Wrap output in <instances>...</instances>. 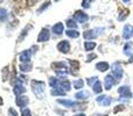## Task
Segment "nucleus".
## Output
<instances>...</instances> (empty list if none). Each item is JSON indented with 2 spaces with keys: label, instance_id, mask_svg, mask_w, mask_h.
Listing matches in <instances>:
<instances>
[{
  "label": "nucleus",
  "instance_id": "obj_31",
  "mask_svg": "<svg viewBox=\"0 0 133 116\" xmlns=\"http://www.w3.org/2000/svg\"><path fill=\"white\" fill-rule=\"evenodd\" d=\"M22 116H31V114H30V110L28 109V108L23 109V110H22Z\"/></svg>",
  "mask_w": 133,
  "mask_h": 116
},
{
  "label": "nucleus",
  "instance_id": "obj_25",
  "mask_svg": "<svg viewBox=\"0 0 133 116\" xmlns=\"http://www.w3.org/2000/svg\"><path fill=\"white\" fill-rule=\"evenodd\" d=\"M96 46L95 42H85V49L86 51H91Z\"/></svg>",
  "mask_w": 133,
  "mask_h": 116
},
{
  "label": "nucleus",
  "instance_id": "obj_18",
  "mask_svg": "<svg viewBox=\"0 0 133 116\" xmlns=\"http://www.w3.org/2000/svg\"><path fill=\"white\" fill-rule=\"evenodd\" d=\"M66 35H67L68 37H72V38H78L79 36H80V33H79L78 30H75V29H68L67 32H66Z\"/></svg>",
  "mask_w": 133,
  "mask_h": 116
},
{
  "label": "nucleus",
  "instance_id": "obj_34",
  "mask_svg": "<svg viewBox=\"0 0 133 116\" xmlns=\"http://www.w3.org/2000/svg\"><path fill=\"white\" fill-rule=\"evenodd\" d=\"M89 5H90V1H86V0L85 1H82V6L85 7V8H88Z\"/></svg>",
  "mask_w": 133,
  "mask_h": 116
},
{
  "label": "nucleus",
  "instance_id": "obj_5",
  "mask_svg": "<svg viewBox=\"0 0 133 116\" xmlns=\"http://www.w3.org/2000/svg\"><path fill=\"white\" fill-rule=\"evenodd\" d=\"M74 19L76 20L78 22H80V23H83V22H86V21H88V19H89V16L86 14L85 12H81V11H78V12H75V14H74Z\"/></svg>",
  "mask_w": 133,
  "mask_h": 116
},
{
  "label": "nucleus",
  "instance_id": "obj_23",
  "mask_svg": "<svg viewBox=\"0 0 133 116\" xmlns=\"http://www.w3.org/2000/svg\"><path fill=\"white\" fill-rule=\"evenodd\" d=\"M83 80L82 79H79V80H74L73 81V86H74V88H76V89H81L83 87Z\"/></svg>",
  "mask_w": 133,
  "mask_h": 116
},
{
  "label": "nucleus",
  "instance_id": "obj_22",
  "mask_svg": "<svg viewBox=\"0 0 133 116\" xmlns=\"http://www.w3.org/2000/svg\"><path fill=\"white\" fill-rule=\"evenodd\" d=\"M93 91L95 93H101L102 92V84L99 80H97L95 84L93 85Z\"/></svg>",
  "mask_w": 133,
  "mask_h": 116
},
{
  "label": "nucleus",
  "instance_id": "obj_27",
  "mask_svg": "<svg viewBox=\"0 0 133 116\" xmlns=\"http://www.w3.org/2000/svg\"><path fill=\"white\" fill-rule=\"evenodd\" d=\"M71 68L74 71H78L79 68H80V63L78 60H71Z\"/></svg>",
  "mask_w": 133,
  "mask_h": 116
},
{
  "label": "nucleus",
  "instance_id": "obj_19",
  "mask_svg": "<svg viewBox=\"0 0 133 116\" xmlns=\"http://www.w3.org/2000/svg\"><path fill=\"white\" fill-rule=\"evenodd\" d=\"M58 103H61V105L66 106V107H72V106H79V103H76V102L70 101V100H61V99L58 100Z\"/></svg>",
  "mask_w": 133,
  "mask_h": 116
},
{
  "label": "nucleus",
  "instance_id": "obj_10",
  "mask_svg": "<svg viewBox=\"0 0 133 116\" xmlns=\"http://www.w3.org/2000/svg\"><path fill=\"white\" fill-rule=\"evenodd\" d=\"M96 101L98 102L99 105H102V106H104V107H108V106L111 103V97L110 96H107V95H101V96H98L96 99Z\"/></svg>",
  "mask_w": 133,
  "mask_h": 116
},
{
  "label": "nucleus",
  "instance_id": "obj_35",
  "mask_svg": "<svg viewBox=\"0 0 133 116\" xmlns=\"http://www.w3.org/2000/svg\"><path fill=\"white\" fill-rule=\"evenodd\" d=\"M74 116H86L85 114H76V115H74Z\"/></svg>",
  "mask_w": 133,
  "mask_h": 116
},
{
  "label": "nucleus",
  "instance_id": "obj_8",
  "mask_svg": "<svg viewBox=\"0 0 133 116\" xmlns=\"http://www.w3.org/2000/svg\"><path fill=\"white\" fill-rule=\"evenodd\" d=\"M132 36H133V27L131 25H126L124 27V29H123V37L125 40H130Z\"/></svg>",
  "mask_w": 133,
  "mask_h": 116
},
{
  "label": "nucleus",
  "instance_id": "obj_21",
  "mask_svg": "<svg viewBox=\"0 0 133 116\" xmlns=\"http://www.w3.org/2000/svg\"><path fill=\"white\" fill-rule=\"evenodd\" d=\"M129 9H122L121 12H119V15H118V20L119 21H124L125 19L127 17V15H129Z\"/></svg>",
  "mask_w": 133,
  "mask_h": 116
},
{
  "label": "nucleus",
  "instance_id": "obj_33",
  "mask_svg": "<svg viewBox=\"0 0 133 116\" xmlns=\"http://www.w3.org/2000/svg\"><path fill=\"white\" fill-rule=\"evenodd\" d=\"M8 113L11 114V116H17V113L15 112L13 108H9V109H8Z\"/></svg>",
  "mask_w": 133,
  "mask_h": 116
},
{
  "label": "nucleus",
  "instance_id": "obj_11",
  "mask_svg": "<svg viewBox=\"0 0 133 116\" xmlns=\"http://www.w3.org/2000/svg\"><path fill=\"white\" fill-rule=\"evenodd\" d=\"M30 58H31V51L30 50H24L23 52H21L20 55V60L22 63H29Z\"/></svg>",
  "mask_w": 133,
  "mask_h": 116
},
{
  "label": "nucleus",
  "instance_id": "obj_13",
  "mask_svg": "<svg viewBox=\"0 0 133 116\" xmlns=\"http://www.w3.org/2000/svg\"><path fill=\"white\" fill-rule=\"evenodd\" d=\"M52 32L55 33L56 35H60V34H63V33H64V25H63L61 22L56 23V25L52 27Z\"/></svg>",
  "mask_w": 133,
  "mask_h": 116
},
{
  "label": "nucleus",
  "instance_id": "obj_2",
  "mask_svg": "<svg viewBox=\"0 0 133 116\" xmlns=\"http://www.w3.org/2000/svg\"><path fill=\"white\" fill-rule=\"evenodd\" d=\"M31 86H32V91L36 95L41 96L43 92H44V87H45V84L43 81H38V80H34L31 82Z\"/></svg>",
  "mask_w": 133,
  "mask_h": 116
},
{
  "label": "nucleus",
  "instance_id": "obj_12",
  "mask_svg": "<svg viewBox=\"0 0 133 116\" xmlns=\"http://www.w3.org/2000/svg\"><path fill=\"white\" fill-rule=\"evenodd\" d=\"M24 91H25V88H24L23 85H22V82L20 80H17L16 84H15V86H14L13 92H14L16 95H20V94H22V93H24Z\"/></svg>",
  "mask_w": 133,
  "mask_h": 116
},
{
  "label": "nucleus",
  "instance_id": "obj_17",
  "mask_svg": "<svg viewBox=\"0 0 133 116\" xmlns=\"http://www.w3.org/2000/svg\"><path fill=\"white\" fill-rule=\"evenodd\" d=\"M60 87H61V88H64V91H65V92H68L71 89V82H70V80L64 79L63 81H60Z\"/></svg>",
  "mask_w": 133,
  "mask_h": 116
},
{
  "label": "nucleus",
  "instance_id": "obj_32",
  "mask_svg": "<svg viewBox=\"0 0 133 116\" xmlns=\"http://www.w3.org/2000/svg\"><path fill=\"white\" fill-rule=\"evenodd\" d=\"M97 56L95 53H91V55H88V57H87V62H91V59H95Z\"/></svg>",
  "mask_w": 133,
  "mask_h": 116
},
{
  "label": "nucleus",
  "instance_id": "obj_6",
  "mask_svg": "<svg viewBox=\"0 0 133 116\" xmlns=\"http://www.w3.org/2000/svg\"><path fill=\"white\" fill-rule=\"evenodd\" d=\"M49 38H50V32H49L46 28H44V29L41 30L39 35H38L37 42H46Z\"/></svg>",
  "mask_w": 133,
  "mask_h": 116
},
{
  "label": "nucleus",
  "instance_id": "obj_3",
  "mask_svg": "<svg viewBox=\"0 0 133 116\" xmlns=\"http://www.w3.org/2000/svg\"><path fill=\"white\" fill-rule=\"evenodd\" d=\"M118 93L122 99H131L132 97V93L130 91L129 86H121L118 88Z\"/></svg>",
  "mask_w": 133,
  "mask_h": 116
},
{
  "label": "nucleus",
  "instance_id": "obj_24",
  "mask_svg": "<svg viewBox=\"0 0 133 116\" xmlns=\"http://www.w3.org/2000/svg\"><path fill=\"white\" fill-rule=\"evenodd\" d=\"M8 16V12L5 8H0V21H5Z\"/></svg>",
  "mask_w": 133,
  "mask_h": 116
},
{
  "label": "nucleus",
  "instance_id": "obj_26",
  "mask_svg": "<svg viewBox=\"0 0 133 116\" xmlns=\"http://www.w3.org/2000/svg\"><path fill=\"white\" fill-rule=\"evenodd\" d=\"M31 68H32V66H31V64H30V63H22L21 65H20V69H21L23 72L30 71V70H31Z\"/></svg>",
  "mask_w": 133,
  "mask_h": 116
},
{
  "label": "nucleus",
  "instance_id": "obj_1",
  "mask_svg": "<svg viewBox=\"0 0 133 116\" xmlns=\"http://www.w3.org/2000/svg\"><path fill=\"white\" fill-rule=\"evenodd\" d=\"M112 69V77H114L116 80H121L123 78V68L121 66L119 63H115L114 65L111 66Z\"/></svg>",
  "mask_w": 133,
  "mask_h": 116
},
{
  "label": "nucleus",
  "instance_id": "obj_16",
  "mask_svg": "<svg viewBox=\"0 0 133 116\" xmlns=\"http://www.w3.org/2000/svg\"><path fill=\"white\" fill-rule=\"evenodd\" d=\"M89 96H90V94H89V92H87V91H81V92H78L75 94V97L79 100H86V99H88Z\"/></svg>",
  "mask_w": 133,
  "mask_h": 116
},
{
  "label": "nucleus",
  "instance_id": "obj_30",
  "mask_svg": "<svg viewBox=\"0 0 133 116\" xmlns=\"http://www.w3.org/2000/svg\"><path fill=\"white\" fill-rule=\"evenodd\" d=\"M96 81H97V77H93V78H89L88 79V84L90 85V86H93Z\"/></svg>",
  "mask_w": 133,
  "mask_h": 116
},
{
  "label": "nucleus",
  "instance_id": "obj_9",
  "mask_svg": "<svg viewBox=\"0 0 133 116\" xmlns=\"http://www.w3.org/2000/svg\"><path fill=\"white\" fill-rule=\"evenodd\" d=\"M57 48L59 51H61V52L67 53L68 51H70L71 45H70V42H68V41H61V42H59V44L57 45Z\"/></svg>",
  "mask_w": 133,
  "mask_h": 116
},
{
  "label": "nucleus",
  "instance_id": "obj_4",
  "mask_svg": "<svg viewBox=\"0 0 133 116\" xmlns=\"http://www.w3.org/2000/svg\"><path fill=\"white\" fill-rule=\"evenodd\" d=\"M101 30H103V29H99V28H97V29L87 30V32L83 33V37L87 38V40H93V38H96L97 36H98V33H97V32H101Z\"/></svg>",
  "mask_w": 133,
  "mask_h": 116
},
{
  "label": "nucleus",
  "instance_id": "obj_15",
  "mask_svg": "<svg viewBox=\"0 0 133 116\" xmlns=\"http://www.w3.org/2000/svg\"><path fill=\"white\" fill-rule=\"evenodd\" d=\"M96 69L101 72H105L107 70H109V64L107 62H99L96 64Z\"/></svg>",
  "mask_w": 133,
  "mask_h": 116
},
{
  "label": "nucleus",
  "instance_id": "obj_20",
  "mask_svg": "<svg viewBox=\"0 0 133 116\" xmlns=\"http://www.w3.org/2000/svg\"><path fill=\"white\" fill-rule=\"evenodd\" d=\"M51 94L52 95H65L66 92L64 91L61 87H55V88H52V91H51Z\"/></svg>",
  "mask_w": 133,
  "mask_h": 116
},
{
  "label": "nucleus",
  "instance_id": "obj_7",
  "mask_svg": "<svg viewBox=\"0 0 133 116\" xmlns=\"http://www.w3.org/2000/svg\"><path fill=\"white\" fill-rule=\"evenodd\" d=\"M116 79L112 77V74H109V76L105 77V80H104V87H105V89H111L112 86H114L115 84H116Z\"/></svg>",
  "mask_w": 133,
  "mask_h": 116
},
{
  "label": "nucleus",
  "instance_id": "obj_28",
  "mask_svg": "<svg viewBox=\"0 0 133 116\" xmlns=\"http://www.w3.org/2000/svg\"><path fill=\"white\" fill-rule=\"evenodd\" d=\"M131 46L132 44L131 43H127L126 45H125V48H124V52H125V55H131Z\"/></svg>",
  "mask_w": 133,
  "mask_h": 116
},
{
  "label": "nucleus",
  "instance_id": "obj_14",
  "mask_svg": "<svg viewBox=\"0 0 133 116\" xmlns=\"http://www.w3.org/2000/svg\"><path fill=\"white\" fill-rule=\"evenodd\" d=\"M28 102H29V100H28L27 96H19V97H16V105L19 106V107H21V108L25 107V105H27Z\"/></svg>",
  "mask_w": 133,
  "mask_h": 116
},
{
  "label": "nucleus",
  "instance_id": "obj_29",
  "mask_svg": "<svg viewBox=\"0 0 133 116\" xmlns=\"http://www.w3.org/2000/svg\"><path fill=\"white\" fill-rule=\"evenodd\" d=\"M66 23H67V26L70 28H76V23L74 22L73 20H67V22H66Z\"/></svg>",
  "mask_w": 133,
  "mask_h": 116
}]
</instances>
